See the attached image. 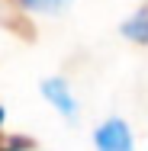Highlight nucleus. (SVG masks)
I'll use <instances>...</instances> for the list:
<instances>
[{
  "instance_id": "nucleus-2",
  "label": "nucleus",
  "mask_w": 148,
  "mask_h": 151,
  "mask_svg": "<svg viewBox=\"0 0 148 151\" xmlns=\"http://www.w3.org/2000/svg\"><path fill=\"white\" fill-rule=\"evenodd\" d=\"M42 93L48 96V103H52L58 113H64L68 119H74V116H77V103H74V96H71L68 84H64L61 77H48V81L42 84Z\"/></svg>"
},
{
  "instance_id": "nucleus-7",
  "label": "nucleus",
  "mask_w": 148,
  "mask_h": 151,
  "mask_svg": "<svg viewBox=\"0 0 148 151\" xmlns=\"http://www.w3.org/2000/svg\"><path fill=\"white\" fill-rule=\"evenodd\" d=\"M0 125H3V106H0Z\"/></svg>"
},
{
  "instance_id": "nucleus-3",
  "label": "nucleus",
  "mask_w": 148,
  "mask_h": 151,
  "mask_svg": "<svg viewBox=\"0 0 148 151\" xmlns=\"http://www.w3.org/2000/svg\"><path fill=\"white\" fill-rule=\"evenodd\" d=\"M122 35L135 45H148V3L139 6L126 23H122Z\"/></svg>"
},
{
  "instance_id": "nucleus-6",
  "label": "nucleus",
  "mask_w": 148,
  "mask_h": 151,
  "mask_svg": "<svg viewBox=\"0 0 148 151\" xmlns=\"http://www.w3.org/2000/svg\"><path fill=\"white\" fill-rule=\"evenodd\" d=\"M6 3H13V6H26V0H6Z\"/></svg>"
},
{
  "instance_id": "nucleus-5",
  "label": "nucleus",
  "mask_w": 148,
  "mask_h": 151,
  "mask_svg": "<svg viewBox=\"0 0 148 151\" xmlns=\"http://www.w3.org/2000/svg\"><path fill=\"white\" fill-rule=\"evenodd\" d=\"M68 0H26V6H32V10H45V13H52V10H58V6H64Z\"/></svg>"
},
{
  "instance_id": "nucleus-8",
  "label": "nucleus",
  "mask_w": 148,
  "mask_h": 151,
  "mask_svg": "<svg viewBox=\"0 0 148 151\" xmlns=\"http://www.w3.org/2000/svg\"><path fill=\"white\" fill-rule=\"evenodd\" d=\"M0 151H3V145H0Z\"/></svg>"
},
{
  "instance_id": "nucleus-1",
  "label": "nucleus",
  "mask_w": 148,
  "mask_h": 151,
  "mask_svg": "<svg viewBox=\"0 0 148 151\" xmlns=\"http://www.w3.org/2000/svg\"><path fill=\"white\" fill-rule=\"evenodd\" d=\"M93 138H97V151H132V132L122 119H106Z\"/></svg>"
},
{
  "instance_id": "nucleus-4",
  "label": "nucleus",
  "mask_w": 148,
  "mask_h": 151,
  "mask_svg": "<svg viewBox=\"0 0 148 151\" xmlns=\"http://www.w3.org/2000/svg\"><path fill=\"white\" fill-rule=\"evenodd\" d=\"M0 23H3V29H6V32L19 35L23 42H32V39H35V29H32V23L26 19V16H19V13H13V16H3Z\"/></svg>"
}]
</instances>
